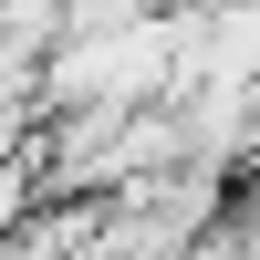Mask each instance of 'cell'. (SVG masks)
Returning a JSON list of instances; mask_svg holds the SVG:
<instances>
[{"label": "cell", "instance_id": "6da1fadb", "mask_svg": "<svg viewBox=\"0 0 260 260\" xmlns=\"http://www.w3.org/2000/svg\"><path fill=\"white\" fill-rule=\"evenodd\" d=\"M73 42V0H0V52L11 62H52Z\"/></svg>", "mask_w": 260, "mask_h": 260}, {"label": "cell", "instance_id": "7a4b0ae2", "mask_svg": "<svg viewBox=\"0 0 260 260\" xmlns=\"http://www.w3.org/2000/svg\"><path fill=\"white\" fill-rule=\"evenodd\" d=\"M42 115H52L42 62H11V52H0V156H21V146L42 136Z\"/></svg>", "mask_w": 260, "mask_h": 260}, {"label": "cell", "instance_id": "3957f363", "mask_svg": "<svg viewBox=\"0 0 260 260\" xmlns=\"http://www.w3.org/2000/svg\"><path fill=\"white\" fill-rule=\"evenodd\" d=\"M31 208H42V156L21 146V156H0V240H11Z\"/></svg>", "mask_w": 260, "mask_h": 260}]
</instances>
